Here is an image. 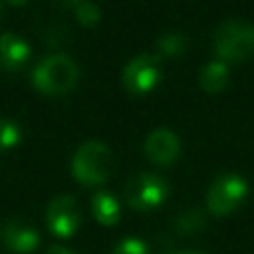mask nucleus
Masks as SVG:
<instances>
[{
    "instance_id": "1",
    "label": "nucleus",
    "mask_w": 254,
    "mask_h": 254,
    "mask_svg": "<svg viewBox=\"0 0 254 254\" xmlns=\"http://www.w3.org/2000/svg\"><path fill=\"white\" fill-rule=\"evenodd\" d=\"M79 79L77 64L65 54H50L36 64L32 85L44 95H64Z\"/></svg>"
},
{
    "instance_id": "4",
    "label": "nucleus",
    "mask_w": 254,
    "mask_h": 254,
    "mask_svg": "<svg viewBox=\"0 0 254 254\" xmlns=\"http://www.w3.org/2000/svg\"><path fill=\"white\" fill-rule=\"evenodd\" d=\"M248 194V183L238 173H222L218 175L206 192V206L212 214L224 216L238 208Z\"/></svg>"
},
{
    "instance_id": "19",
    "label": "nucleus",
    "mask_w": 254,
    "mask_h": 254,
    "mask_svg": "<svg viewBox=\"0 0 254 254\" xmlns=\"http://www.w3.org/2000/svg\"><path fill=\"white\" fill-rule=\"evenodd\" d=\"M173 254H206V252H200V250H179V252H173Z\"/></svg>"
},
{
    "instance_id": "3",
    "label": "nucleus",
    "mask_w": 254,
    "mask_h": 254,
    "mask_svg": "<svg viewBox=\"0 0 254 254\" xmlns=\"http://www.w3.org/2000/svg\"><path fill=\"white\" fill-rule=\"evenodd\" d=\"M212 46L220 62H242L254 52V26L242 20H226L216 28Z\"/></svg>"
},
{
    "instance_id": "20",
    "label": "nucleus",
    "mask_w": 254,
    "mask_h": 254,
    "mask_svg": "<svg viewBox=\"0 0 254 254\" xmlns=\"http://www.w3.org/2000/svg\"><path fill=\"white\" fill-rule=\"evenodd\" d=\"M0 16H2V2H0Z\"/></svg>"
},
{
    "instance_id": "13",
    "label": "nucleus",
    "mask_w": 254,
    "mask_h": 254,
    "mask_svg": "<svg viewBox=\"0 0 254 254\" xmlns=\"http://www.w3.org/2000/svg\"><path fill=\"white\" fill-rule=\"evenodd\" d=\"M64 6L73 12L75 20H77L81 26L93 28V26L101 20V10H99V6L93 4V2H89V0H71V2H65Z\"/></svg>"
},
{
    "instance_id": "8",
    "label": "nucleus",
    "mask_w": 254,
    "mask_h": 254,
    "mask_svg": "<svg viewBox=\"0 0 254 254\" xmlns=\"http://www.w3.org/2000/svg\"><path fill=\"white\" fill-rule=\"evenodd\" d=\"M145 153L155 165H171L181 153V141L171 129H155L145 139Z\"/></svg>"
},
{
    "instance_id": "7",
    "label": "nucleus",
    "mask_w": 254,
    "mask_h": 254,
    "mask_svg": "<svg viewBox=\"0 0 254 254\" xmlns=\"http://www.w3.org/2000/svg\"><path fill=\"white\" fill-rule=\"evenodd\" d=\"M48 228L58 238H69L75 234L81 222V212L77 200L71 194H58L48 202L46 208Z\"/></svg>"
},
{
    "instance_id": "17",
    "label": "nucleus",
    "mask_w": 254,
    "mask_h": 254,
    "mask_svg": "<svg viewBox=\"0 0 254 254\" xmlns=\"http://www.w3.org/2000/svg\"><path fill=\"white\" fill-rule=\"evenodd\" d=\"M113 254H149V248L141 238L125 236L113 246Z\"/></svg>"
},
{
    "instance_id": "5",
    "label": "nucleus",
    "mask_w": 254,
    "mask_h": 254,
    "mask_svg": "<svg viewBox=\"0 0 254 254\" xmlns=\"http://www.w3.org/2000/svg\"><path fill=\"white\" fill-rule=\"evenodd\" d=\"M123 85L131 95H147L161 79V58L155 54H139L123 67Z\"/></svg>"
},
{
    "instance_id": "12",
    "label": "nucleus",
    "mask_w": 254,
    "mask_h": 254,
    "mask_svg": "<svg viewBox=\"0 0 254 254\" xmlns=\"http://www.w3.org/2000/svg\"><path fill=\"white\" fill-rule=\"evenodd\" d=\"M198 83L208 93L222 91L228 83V64H224L220 60H212V62L204 64L198 73Z\"/></svg>"
},
{
    "instance_id": "15",
    "label": "nucleus",
    "mask_w": 254,
    "mask_h": 254,
    "mask_svg": "<svg viewBox=\"0 0 254 254\" xmlns=\"http://www.w3.org/2000/svg\"><path fill=\"white\" fill-rule=\"evenodd\" d=\"M22 141V129L12 119H0V151L12 149Z\"/></svg>"
},
{
    "instance_id": "10",
    "label": "nucleus",
    "mask_w": 254,
    "mask_h": 254,
    "mask_svg": "<svg viewBox=\"0 0 254 254\" xmlns=\"http://www.w3.org/2000/svg\"><path fill=\"white\" fill-rule=\"evenodd\" d=\"M30 54V44L22 36L14 32H4L0 36V67L8 71H18L28 64Z\"/></svg>"
},
{
    "instance_id": "2",
    "label": "nucleus",
    "mask_w": 254,
    "mask_h": 254,
    "mask_svg": "<svg viewBox=\"0 0 254 254\" xmlns=\"http://www.w3.org/2000/svg\"><path fill=\"white\" fill-rule=\"evenodd\" d=\"M71 175L89 187L101 185L109 179L113 169V157L105 143L101 141H85L71 157Z\"/></svg>"
},
{
    "instance_id": "14",
    "label": "nucleus",
    "mask_w": 254,
    "mask_h": 254,
    "mask_svg": "<svg viewBox=\"0 0 254 254\" xmlns=\"http://www.w3.org/2000/svg\"><path fill=\"white\" fill-rule=\"evenodd\" d=\"M187 46H189L187 36H185L183 32H177V30L165 32V34L159 38V42H157L159 52H161L163 56H167V58H177V56L185 54Z\"/></svg>"
},
{
    "instance_id": "6",
    "label": "nucleus",
    "mask_w": 254,
    "mask_h": 254,
    "mask_svg": "<svg viewBox=\"0 0 254 254\" xmlns=\"http://www.w3.org/2000/svg\"><path fill=\"white\" fill-rule=\"evenodd\" d=\"M169 196V185L163 177L155 173H139L129 179L125 187V198L129 206L137 210H151L165 202Z\"/></svg>"
},
{
    "instance_id": "18",
    "label": "nucleus",
    "mask_w": 254,
    "mask_h": 254,
    "mask_svg": "<svg viewBox=\"0 0 254 254\" xmlns=\"http://www.w3.org/2000/svg\"><path fill=\"white\" fill-rule=\"evenodd\" d=\"M46 254H75V252H73V250H69V248H65V246L54 244V246H50V248L46 250Z\"/></svg>"
},
{
    "instance_id": "9",
    "label": "nucleus",
    "mask_w": 254,
    "mask_h": 254,
    "mask_svg": "<svg viewBox=\"0 0 254 254\" xmlns=\"http://www.w3.org/2000/svg\"><path fill=\"white\" fill-rule=\"evenodd\" d=\"M2 238L6 248L18 254H30L40 244L38 230L26 220H10L2 230Z\"/></svg>"
},
{
    "instance_id": "16",
    "label": "nucleus",
    "mask_w": 254,
    "mask_h": 254,
    "mask_svg": "<svg viewBox=\"0 0 254 254\" xmlns=\"http://www.w3.org/2000/svg\"><path fill=\"white\" fill-rule=\"evenodd\" d=\"M202 224H204V214H202V210L190 208V210L183 212V216L179 218L177 230H179L181 234H190V232H196Z\"/></svg>"
},
{
    "instance_id": "11",
    "label": "nucleus",
    "mask_w": 254,
    "mask_h": 254,
    "mask_svg": "<svg viewBox=\"0 0 254 254\" xmlns=\"http://www.w3.org/2000/svg\"><path fill=\"white\" fill-rule=\"evenodd\" d=\"M91 212H93L95 220L101 222V224H105V226H113L121 218L119 202L107 190H97L91 196Z\"/></svg>"
}]
</instances>
